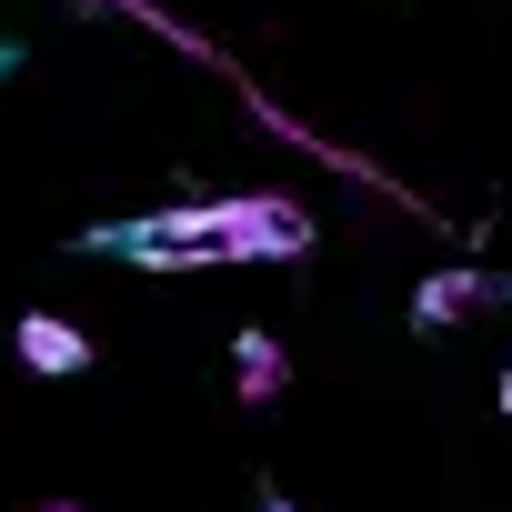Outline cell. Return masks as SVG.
<instances>
[{
  "label": "cell",
  "instance_id": "obj_1",
  "mask_svg": "<svg viewBox=\"0 0 512 512\" xmlns=\"http://www.w3.org/2000/svg\"><path fill=\"white\" fill-rule=\"evenodd\" d=\"M101 251L141 272H221V262H302L312 251V211L282 201V191H231V201H181V211H151V221H111L91 231Z\"/></svg>",
  "mask_w": 512,
  "mask_h": 512
},
{
  "label": "cell",
  "instance_id": "obj_2",
  "mask_svg": "<svg viewBox=\"0 0 512 512\" xmlns=\"http://www.w3.org/2000/svg\"><path fill=\"white\" fill-rule=\"evenodd\" d=\"M11 342H21V362H31V372H51V382L91 372V332H81V322H61V312H31Z\"/></svg>",
  "mask_w": 512,
  "mask_h": 512
},
{
  "label": "cell",
  "instance_id": "obj_3",
  "mask_svg": "<svg viewBox=\"0 0 512 512\" xmlns=\"http://www.w3.org/2000/svg\"><path fill=\"white\" fill-rule=\"evenodd\" d=\"M502 282H482V272H432L422 292H412V332H452L462 312H482Z\"/></svg>",
  "mask_w": 512,
  "mask_h": 512
},
{
  "label": "cell",
  "instance_id": "obj_4",
  "mask_svg": "<svg viewBox=\"0 0 512 512\" xmlns=\"http://www.w3.org/2000/svg\"><path fill=\"white\" fill-rule=\"evenodd\" d=\"M231 382H241V402H272L282 392V342L272 332H241L231 342Z\"/></svg>",
  "mask_w": 512,
  "mask_h": 512
},
{
  "label": "cell",
  "instance_id": "obj_5",
  "mask_svg": "<svg viewBox=\"0 0 512 512\" xmlns=\"http://www.w3.org/2000/svg\"><path fill=\"white\" fill-rule=\"evenodd\" d=\"M502 412H512V372H502Z\"/></svg>",
  "mask_w": 512,
  "mask_h": 512
},
{
  "label": "cell",
  "instance_id": "obj_6",
  "mask_svg": "<svg viewBox=\"0 0 512 512\" xmlns=\"http://www.w3.org/2000/svg\"><path fill=\"white\" fill-rule=\"evenodd\" d=\"M41 512H81V502H41Z\"/></svg>",
  "mask_w": 512,
  "mask_h": 512
},
{
  "label": "cell",
  "instance_id": "obj_7",
  "mask_svg": "<svg viewBox=\"0 0 512 512\" xmlns=\"http://www.w3.org/2000/svg\"><path fill=\"white\" fill-rule=\"evenodd\" d=\"M262 512H292V502H282V492H272V502H262Z\"/></svg>",
  "mask_w": 512,
  "mask_h": 512
},
{
  "label": "cell",
  "instance_id": "obj_8",
  "mask_svg": "<svg viewBox=\"0 0 512 512\" xmlns=\"http://www.w3.org/2000/svg\"><path fill=\"white\" fill-rule=\"evenodd\" d=\"M0 71H11V41H0Z\"/></svg>",
  "mask_w": 512,
  "mask_h": 512
}]
</instances>
